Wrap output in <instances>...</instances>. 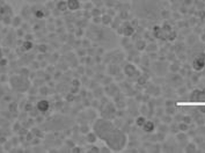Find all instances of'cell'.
I'll use <instances>...</instances> for the list:
<instances>
[{
	"instance_id": "cell-1",
	"label": "cell",
	"mask_w": 205,
	"mask_h": 153,
	"mask_svg": "<svg viewBox=\"0 0 205 153\" xmlns=\"http://www.w3.org/2000/svg\"><path fill=\"white\" fill-rule=\"evenodd\" d=\"M94 132L96 136L102 139L107 146L112 150V151H122L126 144H128V137L126 135L114 127L112 122L106 118H99L95 123H94Z\"/></svg>"
},
{
	"instance_id": "cell-2",
	"label": "cell",
	"mask_w": 205,
	"mask_h": 153,
	"mask_svg": "<svg viewBox=\"0 0 205 153\" xmlns=\"http://www.w3.org/2000/svg\"><path fill=\"white\" fill-rule=\"evenodd\" d=\"M205 67V53H199L192 62V69L195 71H202Z\"/></svg>"
},
{
	"instance_id": "cell-3",
	"label": "cell",
	"mask_w": 205,
	"mask_h": 153,
	"mask_svg": "<svg viewBox=\"0 0 205 153\" xmlns=\"http://www.w3.org/2000/svg\"><path fill=\"white\" fill-rule=\"evenodd\" d=\"M189 100L191 102H203V95H202V90L195 89L191 92V94L189 96Z\"/></svg>"
},
{
	"instance_id": "cell-4",
	"label": "cell",
	"mask_w": 205,
	"mask_h": 153,
	"mask_svg": "<svg viewBox=\"0 0 205 153\" xmlns=\"http://www.w3.org/2000/svg\"><path fill=\"white\" fill-rule=\"evenodd\" d=\"M37 110L38 111H41V113H45V111H48L49 110V107H50V104H49V102L46 101V100H41V101H38L37 102Z\"/></svg>"
},
{
	"instance_id": "cell-5",
	"label": "cell",
	"mask_w": 205,
	"mask_h": 153,
	"mask_svg": "<svg viewBox=\"0 0 205 153\" xmlns=\"http://www.w3.org/2000/svg\"><path fill=\"white\" fill-rule=\"evenodd\" d=\"M154 129H155V125H154V123H153L152 121H146L145 124L142 125V130H144L145 132H147V133L153 132Z\"/></svg>"
},
{
	"instance_id": "cell-6",
	"label": "cell",
	"mask_w": 205,
	"mask_h": 153,
	"mask_svg": "<svg viewBox=\"0 0 205 153\" xmlns=\"http://www.w3.org/2000/svg\"><path fill=\"white\" fill-rule=\"evenodd\" d=\"M67 9L70 11H77L80 8V3L78 0H67Z\"/></svg>"
},
{
	"instance_id": "cell-7",
	"label": "cell",
	"mask_w": 205,
	"mask_h": 153,
	"mask_svg": "<svg viewBox=\"0 0 205 153\" xmlns=\"http://www.w3.org/2000/svg\"><path fill=\"white\" fill-rule=\"evenodd\" d=\"M124 72H125L126 75H129V77H133V75L137 73V69H136L134 65H132V64H128V65L124 67Z\"/></svg>"
},
{
	"instance_id": "cell-8",
	"label": "cell",
	"mask_w": 205,
	"mask_h": 153,
	"mask_svg": "<svg viewBox=\"0 0 205 153\" xmlns=\"http://www.w3.org/2000/svg\"><path fill=\"white\" fill-rule=\"evenodd\" d=\"M96 138H97V136H96V133L93 131V132H89L88 135H87V137H86V139H87V142L88 143H95V140H96Z\"/></svg>"
},
{
	"instance_id": "cell-9",
	"label": "cell",
	"mask_w": 205,
	"mask_h": 153,
	"mask_svg": "<svg viewBox=\"0 0 205 153\" xmlns=\"http://www.w3.org/2000/svg\"><path fill=\"white\" fill-rule=\"evenodd\" d=\"M57 8L59 11H62V12H65L67 9V3L66 1H59L57 4Z\"/></svg>"
},
{
	"instance_id": "cell-10",
	"label": "cell",
	"mask_w": 205,
	"mask_h": 153,
	"mask_svg": "<svg viewBox=\"0 0 205 153\" xmlns=\"http://www.w3.org/2000/svg\"><path fill=\"white\" fill-rule=\"evenodd\" d=\"M145 122H146V118H145L144 116H139V117L136 119V124H137L138 127L142 128V125L145 124Z\"/></svg>"
},
{
	"instance_id": "cell-11",
	"label": "cell",
	"mask_w": 205,
	"mask_h": 153,
	"mask_svg": "<svg viewBox=\"0 0 205 153\" xmlns=\"http://www.w3.org/2000/svg\"><path fill=\"white\" fill-rule=\"evenodd\" d=\"M188 129H189V124L184 123V122H181V123L179 124V130H180V131L186 132V131H188Z\"/></svg>"
},
{
	"instance_id": "cell-12",
	"label": "cell",
	"mask_w": 205,
	"mask_h": 153,
	"mask_svg": "<svg viewBox=\"0 0 205 153\" xmlns=\"http://www.w3.org/2000/svg\"><path fill=\"white\" fill-rule=\"evenodd\" d=\"M186 152H196L197 151V148H196V145L195 144H189L187 147H186V150H184Z\"/></svg>"
},
{
	"instance_id": "cell-13",
	"label": "cell",
	"mask_w": 205,
	"mask_h": 153,
	"mask_svg": "<svg viewBox=\"0 0 205 153\" xmlns=\"http://www.w3.org/2000/svg\"><path fill=\"white\" fill-rule=\"evenodd\" d=\"M32 48H33V42H28V41H27V42L23 43V49H24V50L28 51V50H30Z\"/></svg>"
},
{
	"instance_id": "cell-14",
	"label": "cell",
	"mask_w": 205,
	"mask_h": 153,
	"mask_svg": "<svg viewBox=\"0 0 205 153\" xmlns=\"http://www.w3.org/2000/svg\"><path fill=\"white\" fill-rule=\"evenodd\" d=\"M110 21H111V18H110V16H108V15H104V16L102 18V22H103L104 24H108Z\"/></svg>"
},
{
	"instance_id": "cell-15",
	"label": "cell",
	"mask_w": 205,
	"mask_h": 153,
	"mask_svg": "<svg viewBox=\"0 0 205 153\" xmlns=\"http://www.w3.org/2000/svg\"><path fill=\"white\" fill-rule=\"evenodd\" d=\"M182 122H184V123H187V124H190V122H191V117H189V116H184V117H183V119H182Z\"/></svg>"
},
{
	"instance_id": "cell-16",
	"label": "cell",
	"mask_w": 205,
	"mask_h": 153,
	"mask_svg": "<svg viewBox=\"0 0 205 153\" xmlns=\"http://www.w3.org/2000/svg\"><path fill=\"white\" fill-rule=\"evenodd\" d=\"M35 15H36V18H40V19H42V18L44 16V15H43V13H42L41 11H38V12H36V13H35Z\"/></svg>"
},
{
	"instance_id": "cell-17",
	"label": "cell",
	"mask_w": 205,
	"mask_h": 153,
	"mask_svg": "<svg viewBox=\"0 0 205 153\" xmlns=\"http://www.w3.org/2000/svg\"><path fill=\"white\" fill-rule=\"evenodd\" d=\"M202 95H203V101H205V88L202 89Z\"/></svg>"
},
{
	"instance_id": "cell-18",
	"label": "cell",
	"mask_w": 205,
	"mask_h": 153,
	"mask_svg": "<svg viewBox=\"0 0 205 153\" xmlns=\"http://www.w3.org/2000/svg\"><path fill=\"white\" fill-rule=\"evenodd\" d=\"M199 110H200L202 113H205V106H204V107H200V108H199Z\"/></svg>"
},
{
	"instance_id": "cell-19",
	"label": "cell",
	"mask_w": 205,
	"mask_h": 153,
	"mask_svg": "<svg viewBox=\"0 0 205 153\" xmlns=\"http://www.w3.org/2000/svg\"><path fill=\"white\" fill-rule=\"evenodd\" d=\"M94 151H95V152H99L100 150H99V148H92V150H91V152H94Z\"/></svg>"
}]
</instances>
